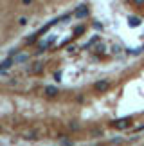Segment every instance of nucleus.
I'll list each match as a JSON object with an SVG mask.
<instances>
[{
    "instance_id": "9b49d317",
    "label": "nucleus",
    "mask_w": 144,
    "mask_h": 146,
    "mask_svg": "<svg viewBox=\"0 0 144 146\" xmlns=\"http://www.w3.org/2000/svg\"><path fill=\"white\" fill-rule=\"evenodd\" d=\"M61 76H63V74H61V70H58L56 74H54V80H56V81H61Z\"/></svg>"
},
{
    "instance_id": "f8f14e48",
    "label": "nucleus",
    "mask_w": 144,
    "mask_h": 146,
    "mask_svg": "<svg viewBox=\"0 0 144 146\" xmlns=\"http://www.w3.org/2000/svg\"><path fill=\"white\" fill-rule=\"evenodd\" d=\"M18 24H20V25H25V24H27V18H25V16H22V18L18 20Z\"/></svg>"
},
{
    "instance_id": "0eeeda50",
    "label": "nucleus",
    "mask_w": 144,
    "mask_h": 146,
    "mask_svg": "<svg viewBox=\"0 0 144 146\" xmlns=\"http://www.w3.org/2000/svg\"><path fill=\"white\" fill-rule=\"evenodd\" d=\"M97 40H99V36H94V38H92V40L88 42V43H85V47H83V49H90V47H92V45H94V43H96Z\"/></svg>"
},
{
    "instance_id": "6e6552de",
    "label": "nucleus",
    "mask_w": 144,
    "mask_h": 146,
    "mask_svg": "<svg viewBox=\"0 0 144 146\" xmlns=\"http://www.w3.org/2000/svg\"><path fill=\"white\" fill-rule=\"evenodd\" d=\"M83 33H85V27H83V25H79V27H76V29H74V35H76V36L83 35Z\"/></svg>"
},
{
    "instance_id": "2eb2a0df",
    "label": "nucleus",
    "mask_w": 144,
    "mask_h": 146,
    "mask_svg": "<svg viewBox=\"0 0 144 146\" xmlns=\"http://www.w3.org/2000/svg\"><path fill=\"white\" fill-rule=\"evenodd\" d=\"M94 27H96V29H103V24H99V22H96V24H94Z\"/></svg>"
},
{
    "instance_id": "39448f33",
    "label": "nucleus",
    "mask_w": 144,
    "mask_h": 146,
    "mask_svg": "<svg viewBox=\"0 0 144 146\" xmlns=\"http://www.w3.org/2000/svg\"><path fill=\"white\" fill-rule=\"evenodd\" d=\"M45 94L51 96V98H54V96L59 94V90H58V87H51V85H49V87H45Z\"/></svg>"
},
{
    "instance_id": "f03ea898",
    "label": "nucleus",
    "mask_w": 144,
    "mask_h": 146,
    "mask_svg": "<svg viewBox=\"0 0 144 146\" xmlns=\"http://www.w3.org/2000/svg\"><path fill=\"white\" fill-rule=\"evenodd\" d=\"M74 15L77 16V18H85V16L88 15V7H87V5H79V9H77Z\"/></svg>"
},
{
    "instance_id": "f257e3e1",
    "label": "nucleus",
    "mask_w": 144,
    "mask_h": 146,
    "mask_svg": "<svg viewBox=\"0 0 144 146\" xmlns=\"http://www.w3.org/2000/svg\"><path fill=\"white\" fill-rule=\"evenodd\" d=\"M130 121H131V117H123V119L112 121V126H114V128H119V130H123V128H128V126H130Z\"/></svg>"
},
{
    "instance_id": "9d476101",
    "label": "nucleus",
    "mask_w": 144,
    "mask_h": 146,
    "mask_svg": "<svg viewBox=\"0 0 144 146\" xmlns=\"http://www.w3.org/2000/svg\"><path fill=\"white\" fill-rule=\"evenodd\" d=\"M27 60H29L27 56H18V58H15V63H16V61H20V63H22V61H27Z\"/></svg>"
},
{
    "instance_id": "7ed1b4c3",
    "label": "nucleus",
    "mask_w": 144,
    "mask_h": 146,
    "mask_svg": "<svg viewBox=\"0 0 144 146\" xmlns=\"http://www.w3.org/2000/svg\"><path fill=\"white\" fill-rule=\"evenodd\" d=\"M94 88H96V90L97 92H104V90H106V88H108V81H97L96 83V85H94Z\"/></svg>"
},
{
    "instance_id": "20e7f679",
    "label": "nucleus",
    "mask_w": 144,
    "mask_h": 146,
    "mask_svg": "<svg viewBox=\"0 0 144 146\" xmlns=\"http://www.w3.org/2000/svg\"><path fill=\"white\" fill-rule=\"evenodd\" d=\"M142 24V20L139 18V16H130V18H128V25L130 27H139Z\"/></svg>"
},
{
    "instance_id": "423d86ee",
    "label": "nucleus",
    "mask_w": 144,
    "mask_h": 146,
    "mask_svg": "<svg viewBox=\"0 0 144 146\" xmlns=\"http://www.w3.org/2000/svg\"><path fill=\"white\" fill-rule=\"evenodd\" d=\"M13 63H15V60H13V58H9V60L2 61V63H0V70H2V72H4V70H7V69H9V67L13 65Z\"/></svg>"
},
{
    "instance_id": "1a4fd4ad",
    "label": "nucleus",
    "mask_w": 144,
    "mask_h": 146,
    "mask_svg": "<svg viewBox=\"0 0 144 146\" xmlns=\"http://www.w3.org/2000/svg\"><path fill=\"white\" fill-rule=\"evenodd\" d=\"M142 49H128V54H141Z\"/></svg>"
},
{
    "instance_id": "4468645a",
    "label": "nucleus",
    "mask_w": 144,
    "mask_h": 146,
    "mask_svg": "<svg viewBox=\"0 0 144 146\" xmlns=\"http://www.w3.org/2000/svg\"><path fill=\"white\" fill-rule=\"evenodd\" d=\"M135 5H144V0H131Z\"/></svg>"
},
{
    "instance_id": "dca6fc26",
    "label": "nucleus",
    "mask_w": 144,
    "mask_h": 146,
    "mask_svg": "<svg viewBox=\"0 0 144 146\" xmlns=\"http://www.w3.org/2000/svg\"><path fill=\"white\" fill-rule=\"evenodd\" d=\"M22 2H24V4H25V5H29V4H31V2H32V0H22Z\"/></svg>"
},
{
    "instance_id": "ddd939ff",
    "label": "nucleus",
    "mask_w": 144,
    "mask_h": 146,
    "mask_svg": "<svg viewBox=\"0 0 144 146\" xmlns=\"http://www.w3.org/2000/svg\"><path fill=\"white\" fill-rule=\"evenodd\" d=\"M104 50H106V47H104L103 43H101V45H97V52H104Z\"/></svg>"
}]
</instances>
